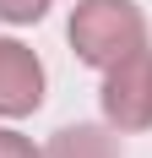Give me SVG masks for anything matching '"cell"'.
Listing matches in <instances>:
<instances>
[{
    "instance_id": "1",
    "label": "cell",
    "mask_w": 152,
    "mask_h": 158,
    "mask_svg": "<svg viewBox=\"0 0 152 158\" xmlns=\"http://www.w3.org/2000/svg\"><path fill=\"white\" fill-rule=\"evenodd\" d=\"M65 38H71V55L92 71H109L114 60L136 55L152 44L147 11L136 0H76L71 22H65Z\"/></svg>"
},
{
    "instance_id": "2",
    "label": "cell",
    "mask_w": 152,
    "mask_h": 158,
    "mask_svg": "<svg viewBox=\"0 0 152 158\" xmlns=\"http://www.w3.org/2000/svg\"><path fill=\"white\" fill-rule=\"evenodd\" d=\"M98 109L120 136H136L152 131V44L125 55L103 71V87H98Z\"/></svg>"
},
{
    "instance_id": "3",
    "label": "cell",
    "mask_w": 152,
    "mask_h": 158,
    "mask_svg": "<svg viewBox=\"0 0 152 158\" xmlns=\"http://www.w3.org/2000/svg\"><path fill=\"white\" fill-rule=\"evenodd\" d=\"M49 71L38 60V49L22 38H0V120H27L44 109Z\"/></svg>"
},
{
    "instance_id": "4",
    "label": "cell",
    "mask_w": 152,
    "mask_h": 158,
    "mask_svg": "<svg viewBox=\"0 0 152 158\" xmlns=\"http://www.w3.org/2000/svg\"><path fill=\"white\" fill-rule=\"evenodd\" d=\"M44 158H125V147L109 120H76L44 142Z\"/></svg>"
},
{
    "instance_id": "5",
    "label": "cell",
    "mask_w": 152,
    "mask_h": 158,
    "mask_svg": "<svg viewBox=\"0 0 152 158\" xmlns=\"http://www.w3.org/2000/svg\"><path fill=\"white\" fill-rule=\"evenodd\" d=\"M49 6L54 0H0V22L6 27H33V22H44Z\"/></svg>"
},
{
    "instance_id": "6",
    "label": "cell",
    "mask_w": 152,
    "mask_h": 158,
    "mask_svg": "<svg viewBox=\"0 0 152 158\" xmlns=\"http://www.w3.org/2000/svg\"><path fill=\"white\" fill-rule=\"evenodd\" d=\"M0 158H44V147L33 136H22L16 126H0Z\"/></svg>"
}]
</instances>
